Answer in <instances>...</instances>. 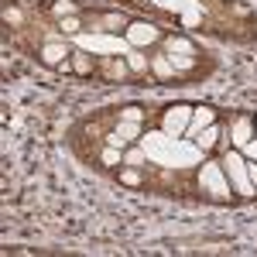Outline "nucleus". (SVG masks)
<instances>
[{"label": "nucleus", "instance_id": "9d476101", "mask_svg": "<svg viewBox=\"0 0 257 257\" xmlns=\"http://www.w3.org/2000/svg\"><path fill=\"white\" fill-rule=\"evenodd\" d=\"M219 134H223V127H219V120H216V123L202 127V131H199V134L189 141V144H192L196 151H202V155H213V151L219 148Z\"/></svg>", "mask_w": 257, "mask_h": 257}, {"label": "nucleus", "instance_id": "4be33fe9", "mask_svg": "<svg viewBox=\"0 0 257 257\" xmlns=\"http://www.w3.org/2000/svg\"><path fill=\"white\" fill-rule=\"evenodd\" d=\"M4 21H7V24H24V14H21V7H7V11H4Z\"/></svg>", "mask_w": 257, "mask_h": 257}, {"label": "nucleus", "instance_id": "412c9836", "mask_svg": "<svg viewBox=\"0 0 257 257\" xmlns=\"http://www.w3.org/2000/svg\"><path fill=\"white\" fill-rule=\"evenodd\" d=\"M99 24H106V31H123V28H127V21L120 18V14H103Z\"/></svg>", "mask_w": 257, "mask_h": 257}, {"label": "nucleus", "instance_id": "f8f14e48", "mask_svg": "<svg viewBox=\"0 0 257 257\" xmlns=\"http://www.w3.org/2000/svg\"><path fill=\"white\" fill-rule=\"evenodd\" d=\"M219 113L213 110V106H192V123H189V131H185V138L192 141L202 131V127H209V123H216Z\"/></svg>", "mask_w": 257, "mask_h": 257}, {"label": "nucleus", "instance_id": "2eb2a0df", "mask_svg": "<svg viewBox=\"0 0 257 257\" xmlns=\"http://www.w3.org/2000/svg\"><path fill=\"white\" fill-rule=\"evenodd\" d=\"M99 165H103V168H120V165H123V148L103 144V151H99Z\"/></svg>", "mask_w": 257, "mask_h": 257}, {"label": "nucleus", "instance_id": "f03ea898", "mask_svg": "<svg viewBox=\"0 0 257 257\" xmlns=\"http://www.w3.org/2000/svg\"><path fill=\"white\" fill-rule=\"evenodd\" d=\"M223 172L230 178V189H233V196L237 199H254V185H250V175H247V155L237 151V148H230V151H223Z\"/></svg>", "mask_w": 257, "mask_h": 257}, {"label": "nucleus", "instance_id": "a878e982", "mask_svg": "<svg viewBox=\"0 0 257 257\" xmlns=\"http://www.w3.org/2000/svg\"><path fill=\"white\" fill-rule=\"evenodd\" d=\"M254 123H257V117H254Z\"/></svg>", "mask_w": 257, "mask_h": 257}, {"label": "nucleus", "instance_id": "aec40b11", "mask_svg": "<svg viewBox=\"0 0 257 257\" xmlns=\"http://www.w3.org/2000/svg\"><path fill=\"white\" fill-rule=\"evenodd\" d=\"M123 165H134V168H141V165H144V155H141V148H138V144L123 148Z\"/></svg>", "mask_w": 257, "mask_h": 257}, {"label": "nucleus", "instance_id": "7ed1b4c3", "mask_svg": "<svg viewBox=\"0 0 257 257\" xmlns=\"http://www.w3.org/2000/svg\"><path fill=\"white\" fill-rule=\"evenodd\" d=\"M189 123H192V106H189V103H172V106L161 110L158 131L165 134V138H172V141H182L185 131H189Z\"/></svg>", "mask_w": 257, "mask_h": 257}, {"label": "nucleus", "instance_id": "9b49d317", "mask_svg": "<svg viewBox=\"0 0 257 257\" xmlns=\"http://www.w3.org/2000/svg\"><path fill=\"white\" fill-rule=\"evenodd\" d=\"M161 45H165V52H168L172 59H178V55H182V59H196V45L185 38V35H165Z\"/></svg>", "mask_w": 257, "mask_h": 257}, {"label": "nucleus", "instance_id": "f3484780", "mask_svg": "<svg viewBox=\"0 0 257 257\" xmlns=\"http://www.w3.org/2000/svg\"><path fill=\"white\" fill-rule=\"evenodd\" d=\"M72 14H79V4H76V0H55V4H52V18L55 21L72 18Z\"/></svg>", "mask_w": 257, "mask_h": 257}, {"label": "nucleus", "instance_id": "ddd939ff", "mask_svg": "<svg viewBox=\"0 0 257 257\" xmlns=\"http://www.w3.org/2000/svg\"><path fill=\"white\" fill-rule=\"evenodd\" d=\"M127 65H131V76H148L151 72V55H144L141 48H127Z\"/></svg>", "mask_w": 257, "mask_h": 257}, {"label": "nucleus", "instance_id": "a211bd4d", "mask_svg": "<svg viewBox=\"0 0 257 257\" xmlns=\"http://www.w3.org/2000/svg\"><path fill=\"white\" fill-rule=\"evenodd\" d=\"M59 28H62V35H79V31H82V18H79V14H72V18H62V21H59Z\"/></svg>", "mask_w": 257, "mask_h": 257}, {"label": "nucleus", "instance_id": "dca6fc26", "mask_svg": "<svg viewBox=\"0 0 257 257\" xmlns=\"http://www.w3.org/2000/svg\"><path fill=\"white\" fill-rule=\"evenodd\" d=\"M117 178H120V185H127V189H141L144 185V175H141L134 165H127V168H120L117 172Z\"/></svg>", "mask_w": 257, "mask_h": 257}, {"label": "nucleus", "instance_id": "1a4fd4ad", "mask_svg": "<svg viewBox=\"0 0 257 257\" xmlns=\"http://www.w3.org/2000/svg\"><path fill=\"white\" fill-rule=\"evenodd\" d=\"M99 72H103L110 82L131 79V65H127V59H123V55H103V59H99Z\"/></svg>", "mask_w": 257, "mask_h": 257}, {"label": "nucleus", "instance_id": "393cba45", "mask_svg": "<svg viewBox=\"0 0 257 257\" xmlns=\"http://www.w3.org/2000/svg\"><path fill=\"white\" fill-rule=\"evenodd\" d=\"M243 155H247V158H254V161H257V138L250 141V144H247V148H243Z\"/></svg>", "mask_w": 257, "mask_h": 257}, {"label": "nucleus", "instance_id": "20e7f679", "mask_svg": "<svg viewBox=\"0 0 257 257\" xmlns=\"http://www.w3.org/2000/svg\"><path fill=\"white\" fill-rule=\"evenodd\" d=\"M165 38L155 24H148V21H127V28H123V41H127V48H148V45H158Z\"/></svg>", "mask_w": 257, "mask_h": 257}, {"label": "nucleus", "instance_id": "5701e85b", "mask_svg": "<svg viewBox=\"0 0 257 257\" xmlns=\"http://www.w3.org/2000/svg\"><path fill=\"white\" fill-rule=\"evenodd\" d=\"M247 175H250V185H254V192H257V161L254 158H247Z\"/></svg>", "mask_w": 257, "mask_h": 257}, {"label": "nucleus", "instance_id": "b1692460", "mask_svg": "<svg viewBox=\"0 0 257 257\" xmlns=\"http://www.w3.org/2000/svg\"><path fill=\"white\" fill-rule=\"evenodd\" d=\"M230 11L240 14V18H250V7H243V4H230Z\"/></svg>", "mask_w": 257, "mask_h": 257}, {"label": "nucleus", "instance_id": "0eeeda50", "mask_svg": "<svg viewBox=\"0 0 257 257\" xmlns=\"http://www.w3.org/2000/svg\"><path fill=\"white\" fill-rule=\"evenodd\" d=\"M151 76L158 82H178V69H175V62L168 59L165 48L161 52H151Z\"/></svg>", "mask_w": 257, "mask_h": 257}, {"label": "nucleus", "instance_id": "6ab92c4d", "mask_svg": "<svg viewBox=\"0 0 257 257\" xmlns=\"http://www.w3.org/2000/svg\"><path fill=\"white\" fill-rule=\"evenodd\" d=\"M120 120H134V123H144V106L131 103V106H120Z\"/></svg>", "mask_w": 257, "mask_h": 257}, {"label": "nucleus", "instance_id": "6e6552de", "mask_svg": "<svg viewBox=\"0 0 257 257\" xmlns=\"http://www.w3.org/2000/svg\"><path fill=\"white\" fill-rule=\"evenodd\" d=\"M69 45L65 41H48V45H41L38 48V62L41 65H48V69H59L62 62H69Z\"/></svg>", "mask_w": 257, "mask_h": 257}, {"label": "nucleus", "instance_id": "39448f33", "mask_svg": "<svg viewBox=\"0 0 257 257\" xmlns=\"http://www.w3.org/2000/svg\"><path fill=\"white\" fill-rule=\"evenodd\" d=\"M141 134H144V123H134V120H117V127L113 131H106V138L103 144H113V148H131V144H138Z\"/></svg>", "mask_w": 257, "mask_h": 257}, {"label": "nucleus", "instance_id": "f257e3e1", "mask_svg": "<svg viewBox=\"0 0 257 257\" xmlns=\"http://www.w3.org/2000/svg\"><path fill=\"white\" fill-rule=\"evenodd\" d=\"M196 182L213 202H230V199H233L230 178H226V172H223V161H202V168L196 172Z\"/></svg>", "mask_w": 257, "mask_h": 257}, {"label": "nucleus", "instance_id": "4468645a", "mask_svg": "<svg viewBox=\"0 0 257 257\" xmlns=\"http://www.w3.org/2000/svg\"><path fill=\"white\" fill-rule=\"evenodd\" d=\"M72 72L76 76H93V72H99V62L89 55V52H72Z\"/></svg>", "mask_w": 257, "mask_h": 257}, {"label": "nucleus", "instance_id": "423d86ee", "mask_svg": "<svg viewBox=\"0 0 257 257\" xmlns=\"http://www.w3.org/2000/svg\"><path fill=\"white\" fill-rule=\"evenodd\" d=\"M257 138V123L250 113H240V117H233V127H230V144L237 148V151H243L250 141Z\"/></svg>", "mask_w": 257, "mask_h": 257}]
</instances>
